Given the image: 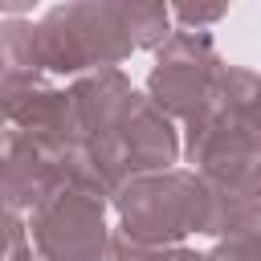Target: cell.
Instances as JSON below:
<instances>
[{"instance_id": "cell-1", "label": "cell", "mask_w": 261, "mask_h": 261, "mask_svg": "<svg viewBox=\"0 0 261 261\" xmlns=\"http://www.w3.org/2000/svg\"><path fill=\"white\" fill-rule=\"evenodd\" d=\"M171 37V8L163 4H61L37 29L8 20L4 73H82L118 69L135 49H159Z\"/></svg>"}, {"instance_id": "cell-2", "label": "cell", "mask_w": 261, "mask_h": 261, "mask_svg": "<svg viewBox=\"0 0 261 261\" xmlns=\"http://www.w3.org/2000/svg\"><path fill=\"white\" fill-rule=\"evenodd\" d=\"M118 241L126 249V261H139L147 253L179 249L188 232H208L212 224V192L200 179V171H159L139 175L118 188Z\"/></svg>"}, {"instance_id": "cell-3", "label": "cell", "mask_w": 261, "mask_h": 261, "mask_svg": "<svg viewBox=\"0 0 261 261\" xmlns=\"http://www.w3.org/2000/svg\"><path fill=\"white\" fill-rule=\"evenodd\" d=\"M106 196L73 184H57L33 208V241L45 261H126L118 237L102 224Z\"/></svg>"}, {"instance_id": "cell-4", "label": "cell", "mask_w": 261, "mask_h": 261, "mask_svg": "<svg viewBox=\"0 0 261 261\" xmlns=\"http://www.w3.org/2000/svg\"><path fill=\"white\" fill-rule=\"evenodd\" d=\"M220 65L224 61L216 57L208 33L179 29L155 49V69L147 77V98L167 118L192 122L212 106V90H216Z\"/></svg>"}, {"instance_id": "cell-5", "label": "cell", "mask_w": 261, "mask_h": 261, "mask_svg": "<svg viewBox=\"0 0 261 261\" xmlns=\"http://www.w3.org/2000/svg\"><path fill=\"white\" fill-rule=\"evenodd\" d=\"M204 114L224 122V126L261 135V73L241 69V65H220L216 90H212V106Z\"/></svg>"}, {"instance_id": "cell-6", "label": "cell", "mask_w": 261, "mask_h": 261, "mask_svg": "<svg viewBox=\"0 0 261 261\" xmlns=\"http://www.w3.org/2000/svg\"><path fill=\"white\" fill-rule=\"evenodd\" d=\"M228 8L224 4H216V8H171V16L179 20V24H188L192 33H204V24H212V20H220Z\"/></svg>"}, {"instance_id": "cell-7", "label": "cell", "mask_w": 261, "mask_h": 261, "mask_svg": "<svg viewBox=\"0 0 261 261\" xmlns=\"http://www.w3.org/2000/svg\"><path fill=\"white\" fill-rule=\"evenodd\" d=\"M139 261H212V257H200V253H192V249H163V253H147V257H139Z\"/></svg>"}, {"instance_id": "cell-8", "label": "cell", "mask_w": 261, "mask_h": 261, "mask_svg": "<svg viewBox=\"0 0 261 261\" xmlns=\"http://www.w3.org/2000/svg\"><path fill=\"white\" fill-rule=\"evenodd\" d=\"M212 261H261V257H257V253H245V249H237V245H224V241H220V245L212 249Z\"/></svg>"}, {"instance_id": "cell-9", "label": "cell", "mask_w": 261, "mask_h": 261, "mask_svg": "<svg viewBox=\"0 0 261 261\" xmlns=\"http://www.w3.org/2000/svg\"><path fill=\"white\" fill-rule=\"evenodd\" d=\"M33 261H45V257H33Z\"/></svg>"}]
</instances>
